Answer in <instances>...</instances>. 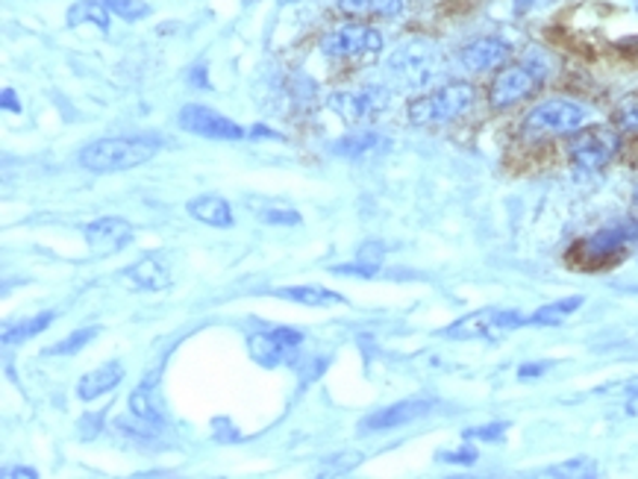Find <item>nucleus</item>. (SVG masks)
<instances>
[{
	"label": "nucleus",
	"mask_w": 638,
	"mask_h": 479,
	"mask_svg": "<svg viewBox=\"0 0 638 479\" xmlns=\"http://www.w3.org/2000/svg\"><path fill=\"white\" fill-rule=\"evenodd\" d=\"M180 127L203 139H215V142H242L244 130L235 121H230L227 115H218L209 106H197L189 103L180 109Z\"/></svg>",
	"instance_id": "1a4fd4ad"
},
{
	"label": "nucleus",
	"mask_w": 638,
	"mask_h": 479,
	"mask_svg": "<svg viewBox=\"0 0 638 479\" xmlns=\"http://www.w3.org/2000/svg\"><path fill=\"white\" fill-rule=\"evenodd\" d=\"M627 415H638V394H633V398H629Z\"/></svg>",
	"instance_id": "a19ab883"
},
{
	"label": "nucleus",
	"mask_w": 638,
	"mask_h": 479,
	"mask_svg": "<svg viewBox=\"0 0 638 479\" xmlns=\"http://www.w3.org/2000/svg\"><path fill=\"white\" fill-rule=\"evenodd\" d=\"M588 113L579 103L571 101H545L527 115L524 133L527 135H567L583 130Z\"/></svg>",
	"instance_id": "39448f33"
},
{
	"label": "nucleus",
	"mask_w": 638,
	"mask_h": 479,
	"mask_svg": "<svg viewBox=\"0 0 638 479\" xmlns=\"http://www.w3.org/2000/svg\"><path fill=\"white\" fill-rule=\"evenodd\" d=\"M3 477H7V479H12V477L36 479V477H39V470H33V468H7V470H3Z\"/></svg>",
	"instance_id": "58836bf2"
},
{
	"label": "nucleus",
	"mask_w": 638,
	"mask_h": 479,
	"mask_svg": "<svg viewBox=\"0 0 638 479\" xmlns=\"http://www.w3.org/2000/svg\"><path fill=\"white\" fill-rule=\"evenodd\" d=\"M553 367V362H527V365L518 367V379H538L545 377L547 371Z\"/></svg>",
	"instance_id": "c9c22d12"
},
{
	"label": "nucleus",
	"mask_w": 638,
	"mask_h": 479,
	"mask_svg": "<svg viewBox=\"0 0 638 479\" xmlns=\"http://www.w3.org/2000/svg\"><path fill=\"white\" fill-rule=\"evenodd\" d=\"M442 462H447V465H474L476 462V450L474 448H462V450H454V453H442L438 456Z\"/></svg>",
	"instance_id": "72a5a7b5"
},
{
	"label": "nucleus",
	"mask_w": 638,
	"mask_h": 479,
	"mask_svg": "<svg viewBox=\"0 0 638 479\" xmlns=\"http://www.w3.org/2000/svg\"><path fill=\"white\" fill-rule=\"evenodd\" d=\"M327 106L347 124H368L392 106V92L383 86H365V89H342L330 94Z\"/></svg>",
	"instance_id": "20e7f679"
},
{
	"label": "nucleus",
	"mask_w": 638,
	"mask_h": 479,
	"mask_svg": "<svg viewBox=\"0 0 638 479\" xmlns=\"http://www.w3.org/2000/svg\"><path fill=\"white\" fill-rule=\"evenodd\" d=\"M86 242L94 254H115L132 242V226L124 218H98L86 224Z\"/></svg>",
	"instance_id": "ddd939ff"
},
{
	"label": "nucleus",
	"mask_w": 638,
	"mask_h": 479,
	"mask_svg": "<svg viewBox=\"0 0 638 479\" xmlns=\"http://www.w3.org/2000/svg\"><path fill=\"white\" fill-rule=\"evenodd\" d=\"M538 89V74H533L527 65H509L503 72H497L492 89H488V103L495 109H507V106H515L524 98Z\"/></svg>",
	"instance_id": "9b49d317"
},
{
	"label": "nucleus",
	"mask_w": 638,
	"mask_h": 479,
	"mask_svg": "<svg viewBox=\"0 0 638 479\" xmlns=\"http://www.w3.org/2000/svg\"><path fill=\"white\" fill-rule=\"evenodd\" d=\"M53 312H41L36 318H27V321H21V324H10L3 329V345H21V341H27V338L39 336L41 329H48L53 324Z\"/></svg>",
	"instance_id": "393cba45"
},
{
	"label": "nucleus",
	"mask_w": 638,
	"mask_h": 479,
	"mask_svg": "<svg viewBox=\"0 0 638 479\" xmlns=\"http://www.w3.org/2000/svg\"><path fill=\"white\" fill-rule=\"evenodd\" d=\"M633 200H636V204H638V189H636V194H633Z\"/></svg>",
	"instance_id": "79ce46f5"
},
{
	"label": "nucleus",
	"mask_w": 638,
	"mask_h": 479,
	"mask_svg": "<svg viewBox=\"0 0 638 479\" xmlns=\"http://www.w3.org/2000/svg\"><path fill=\"white\" fill-rule=\"evenodd\" d=\"M101 336V326H89V329H77V333H72L68 338H62V341H56V345H51L44 353L48 357H72V353H77V350H82V347L89 345V341H94V338Z\"/></svg>",
	"instance_id": "bb28decb"
},
{
	"label": "nucleus",
	"mask_w": 638,
	"mask_h": 479,
	"mask_svg": "<svg viewBox=\"0 0 638 479\" xmlns=\"http://www.w3.org/2000/svg\"><path fill=\"white\" fill-rule=\"evenodd\" d=\"M586 300L579 295L574 297H565V300H557V303H547V307H541L538 312H533V315L527 318L529 326H553V324H562L567 315H574L579 307H583Z\"/></svg>",
	"instance_id": "5701e85b"
},
{
	"label": "nucleus",
	"mask_w": 638,
	"mask_h": 479,
	"mask_svg": "<svg viewBox=\"0 0 638 479\" xmlns=\"http://www.w3.org/2000/svg\"><path fill=\"white\" fill-rule=\"evenodd\" d=\"M122 379H124L122 362H106V365L89 371V374L77 383V398L94 400V398H101V394H110L112 388L122 386Z\"/></svg>",
	"instance_id": "dca6fc26"
},
{
	"label": "nucleus",
	"mask_w": 638,
	"mask_h": 479,
	"mask_svg": "<svg viewBox=\"0 0 638 479\" xmlns=\"http://www.w3.org/2000/svg\"><path fill=\"white\" fill-rule=\"evenodd\" d=\"M383 256H385V247L377 245V242H371V245H362L359 247V254H356V259L350 262V266H335L333 274H356V276H374L377 271H380V266H383Z\"/></svg>",
	"instance_id": "412c9836"
},
{
	"label": "nucleus",
	"mask_w": 638,
	"mask_h": 479,
	"mask_svg": "<svg viewBox=\"0 0 638 479\" xmlns=\"http://www.w3.org/2000/svg\"><path fill=\"white\" fill-rule=\"evenodd\" d=\"M509 424L507 420H492V424H486V427H471L465 429V439H480V441H503V436H507Z\"/></svg>",
	"instance_id": "7c9ffc66"
},
{
	"label": "nucleus",
	"mask_w": 638,
	"mask_h": 479,
	"mask_svg": "<svg viewBox=\"0 0 638 479\" xmlns=\"http://www.w3.org/2000/svg\"><path fill=\"white\" fill-rule=\"evenodd\" d=\"M271 333L280 338L283 345L294 347V350H297V345L304 341V333H301V329H292V326H277V329H271Z\"/></svg>",
	"instance_id": "e433bc0d"
},
{
	"label": "nucleus",
	"mask_w": 638,
	"mask_h": 479,
	"mask_svg": "<svg viewBox=\"0 0 638 479\" xmlns=\"http://www.w3.org/2000/svg\"><path fill=\"white\" fill-rule=\"evenodd\" d=\"M518 326H527V318L521 312H503V309H483V312H474V315L456 321L442 333L447 338H456V341H468V338H495L500 333H509V329H518Z\"/></svg>",
	"instance_id": "0eeeda50"
},
{
	"label": "nucleus",
	"mask_w": 638,
	"mask_h": 479,
	"mask_svg": "<svg viewBox=\"0 0 638 479\" xmlns=\"http://www.w3.org/2000/svg\"><path fill=\"white\" fill-rule=\"evenodd\" d=\"M292 353H294V347L283 345V341L273 336V333H254V336H251V357H254L259 365L265 367L283 365L285 359L292 357Z\"/></svg>",
	"instance_id": "a211bd4d"
},
{
	"label": "nucleus",
	"mask_w": 638,
	"mask_h": 479,
	"mask_svg": "<svg viewBox=\"0 0 638 479\" xmlns=\"http://www.w3.org/2000/svg\"><path fill=\"white\" fill-rule=\"evenodd\" d=\"M621 147V139L615 130H607V127H588L579 133L577 139L571 142L567 154H571V163L579 171H600L603 165H609L615 159Z\"/></svg>",
	"instance_id": "423d86ee"
},
{
	"label": "nucleus",
	"mask_w": 638,
	"mask_h": 479,
	"mask_svg": "<svg viewBox=\"0 0 638 479\" xmlns=\"http://www.w3.org/2000/svg\"><path fill=\"white\" fill-rule=\"evenodd\" d=\"M615 124L624 133H638V98L621 103L618 113H615Z\"/></svg>",
	"instance_id": "2f4dec72"
},
{
	"label": "nucleus",
	"mask_w": 638,
	"mask_h": 479,
	"mask_svg": "<svg viewBox=\"0 0 638 479\" xmlns=\"http://www.w3.org/2000/svg\"><path fill=\"white\" fill-rule=\"evenodd\" d=\"M624 391H627V398H633V394H638V377L629 379L627 386H624Z\"/></svg>",
	"instance_id": "ea45409f"
},
{
	"label": "nucleus",
	"mask_w": 638,
	"mask_h": 479,
	"mask_svg": "<svg viewBox=\"0 0 638 479\" xmlns=\"http://www.w3.org/2000/svg\"><path fill=\"white\" fill-rule=\"evenodd\" d=\"M509 53H512V48H509L503 39H476L462 48L459 60H462V65H465L468 72L483 74L500 68V65L509 60Z\"/></svg>",
	"instance_id": "4468645a"
},
{
	"label": "nucleus",
	"mask_w": 638,
	"mask_h": 479,
	"mask_svg": "<svg viewBox=\"0 0 638 479\" xmlns=\"http://www.w3.org/2000/svg\"><path fill=\"white\" fill-rule=\"evenodd\" d=\"M82 21H89L94 27H101V30H110V10H106V3L82 0V3L72 7V10H68V24L77 27Z\"/></svg>",
	"instance_id": "a878e982"
},
{
	"label": "nucleus",
	"mask_w": 638,
	"mask_h": 479,
	"mask_svg": "<svg viewBox=\"0 0 638 479\" xmlns=\"http://www.w3.org/2000/svg\"><path fill=\"white\" fill-rule=\"evenodd\" d=\"M265 224H301V215L294 209H259Z\"/></svg>",
	"instance_id": "473e14b6"
},
{
	"label": "nucleus",
	"mask_w": 638,
	"mask_h": 479,
	"mask_svg": "<svg viewBox=\"0 0 638 479\" xmlns=\"http://www.w3.org/2000/svg\"><path fill=\"white\" fill-rule=\"evenodd\" d=\"M273 295L285 297V300H294V303H304V307H339V303H345V297L335 295V292H330V288H321V286L277 288Z\"/></svg>",
	"instance_id": "aec40b11"
},
{
	"label": "nucleus",
	"mask_w": 638,
	"mask_h": 479,
	"mask_svg": "<svg viewBox=\"0 0 638 479\" xmlns=\"http://www.w3.org/2000/svg\"><path fill=\"white\" fill-rule=\"evenodd\" d=\"M633 242H638V221L636 218H621L615 224L600 226L598 233L588 235L586 242H579V254L586 262H603L609 256L621 254Z\"/></svg>",
	"instance_id": "9d476101"
},
{
	"label": "nucleus",
	"mask_w": 638,
	"mask_h": 479,
	"mask_svg": "<svg viewBox=\"0 0 638 479\" xmlns=\"http://www.w3.org/2000/svg\"><path fill=\"white\" fill-rule=\"evenodd\" d=\"M339 10L354 18H397L404 0H339Z\"/></svg>",
	"instance_id": "6ab92c4d"
},
{
	"label": "nucleus",
	"mask_w": 638,
	"mask_h": 479,
	"mask_svg": "<svg viewBox=\"0 0 638 479\" xmlns=\"http://www.w3.org/2000/svg\"><path fill=\"white\" fill-rule=\"evenodd\" d=\"M122 276L130 286L142 288V292H163V288L171 286V268H168L163 256L153 254L142 256L139 262H132Z\"/></svg>",
	"instance_id": "2eb2a0df"
},
{
	"label": "nucleus",
	"mask_w": 638,
	"mask_h": 479,
	"mask_svg": "<svg viewBox=\"0 0 638 479\" xmlns=\"http://www.w3.org/2000/svg\"><path fill=\"white\" fill-rule=\"evenodd\" d=\"M474 86L468 82H447L442 89L430 94H421L409 103V121L418 127H433V124L456 121L459 115H465L474 106Z\"/></svg>",
	"instance_id": "7ed1b4c3"
},
{
	"label": "nucleus",
	"mask_w": 638,
	"mask_h": 479,
	"mask_svg": "<svg viewBox=\"0 0 638 479\" xmlns=\"http://www.w3.org/2000/svg\"><path fill=\"white\" fill-rule=\"evenodd\" d=\"M160 151L156 139H101L80 151V165L94 173H115L139 168Z\"/></svg>",
	"instance_id": "f257e3e1"
},
{
	"label": "nucleus",
	"mask_w": 638,
	"mask_h": 479,
	"mask_svg": "<svg viewBox=\"0 0 638 479\" xmlns=\"http://www.w3.org/2000/svg\"><path fill=\"white\" fill-rule=\"evenodd\" d=\"M433 409H436V400H400L395 406H385L380 409V412H374V415H368L359 429H362V432H385V429L406 427V424H416V420L426 418Z\"/></svg>",
	"instance_id": "f8f14e48"
},
{
	"label": "nucleus",
	"mask_w": 638,
	"mask_h": 479,
	"mask_svg": "<svg viewBox=\"0 0 638 479\" xmlns=\"http://www.w3.org/2000/svg\"><path fill=\"white\" fill-rule=\"evenodd\" d=\"M362 459H365L362 453L347 450V453H339V456H333V459L321 462V474H324V477H330V474H350V470L362 465Z\"/></svg>",
	"instance_id": "c756f323"
},
{
	"label": "nucleus",
	"mask_w": 638,
	"mask_h": 479,
	"mask_svg": "<svg viewBox=\"0 0 638 479\" xmlns=\"http://www.w3.org/2000/svg\"><path fill=\"white\" fill-rule=\"evenodd\" d=\"M130 412H132V418L144 420V424H151V427H163L165 424L163 406H160V400H156V394H153L148 386L136 388V391H132Z\"/></svg>",
	"instance_id": "4be33fe9"
},
{
	"label": "nucleus",
	"mask_w": 638,
	"mask_h": 479,
	"mask_svg": "<svg viewBox=\"0 0 638 479\" xmlns=\"http://www.w3.org/2000/svg\"><path fill=\"white\" fill-rule=\"evenodd\" d=\"M186 212L206 226H233V209L218 194H201L186 204Z\"/></svg>",
	"instance_id": "f3484780"
},
{
	"label": "nucleus",
	"mask_w": 638,
	"mask_h": 479,
	"mask_svg": "<svg viewBox=\"0 0 638 479\" xmlns=\"http://www.w3.org/2000/svg\"><path fill=\"white\" fill-rule=\"evenodd\" d=\"M103 429V412H94V415H82L80 418V436L86 439H94Z\"/></svg>",
	"instance_id": "f704fd0d"
},
{
	"label": "nucleus",
	"mask_w": 638,
	"mask_h": 479,
	"mask_svg": "<svg viewBox=\"0 0 638 479\" xmlns=\"http://www.w3.org/2000/svg\"><path fill=\"white\" fill-rule=\"evenodd\" d=\"M3 109H7V113H18L21 109L18 98H15V92H12V89H3Z\"/></svg>",
	"instance_id": "4c0bfd02"
},
{
	"label": "nucleus",
	"mask_w": 638,
	"mask_h": 479,
	"mask_svg": "<svg viewBox=\"0 0 638 479\" xmlns=\"http://www.w3.org/2000/svg\"><path fill=\"white\" fill-rule=\"evenodd\" d=\"M598 474V465L591 459H567L559 462V465H550V468L536 470V477H595Z\"/></svg>",
	"instance_id": "cd10ccee"
},
{
	"label": "nucleus",
	"mask_w": 638,
	"mask_h": 479,
	"mask_svg": "<svg viewBox=\"0 0 638 479\" xmlns=\"http://www.w3.org/2000/svg\"><path fill=\"white\" fill-rule=\"evenodd\" d=\"M385 68H388V77H392L397 86H404V89H426V86L433 80H438V74H442V53H438V48L433 41H404V44L388 56Z\"/></svg>",
	"instance_id": "f03ea898"
},
{
	"label": "nucleus",
	"mask_w": 638,
	"mask_h": 479,
	"mask_svg": "<svg viewBox=\"0 0 638 479\" xmlns=\"http://www.w3.org/2000/svg\"><path fill=\"white\" fill-rule=\"evenodd\" d=\"M103 3H106V10L124 21H142L151 15V7L144 0H103Z\"/></svg>",
	"instance_id": "c85d7f7f"
},
{
	"label": "nucleus",
	"mask_w": 638,
	"mask_h": 479,
	"mask_svg": "<svg viewBox=\"0 0 638 479\" xmlns=\"http://www.w3.org/2000/svg\"><path fill=\"white\" fill-rule=\"evenodd\" d=\"M321 51L335 60H350V56H377L383 51V36L362 24L339 27L321 41Z\"/></svg>",
	"instance_id": "6e6552de"
},
{
	"label": "nucleus",
	"mask_w": 638,
	"mask_h": 479,
	"mask_svg": "<svg viewBox=\"0 0 638 479\" xmlns=\"http://www.w3.org/2000/svg\"><path fill=\"white\" fill-rule=\"evenodd\" d=\"M385 147V139L380 133H356V135H345V139H339L333 144V151L339 156H350V159H359L365 154H374Z\"/></svg>",
	"instance_id": "b1692460"
}]
</instances>
